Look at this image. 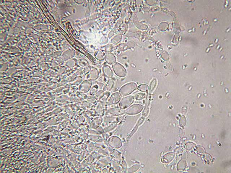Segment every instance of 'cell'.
Listing matches in <instances>:
<instances>
[{
  "label": "cell",
  "mask_w": 231,
  "mask_h": 173,
  "mask_svg": "<svg viewBox=\"0 0 231 173\" xmlns=\"http://www.w3.org/2000/svg\"><path fill=\"white\" fill-rule=\"evenodd\" d=\"M114 71L117 76L120 77H124L126 74V70L123 66L120 64L116 62L112 65Z\"/></svg>",
  "instance_id": "7a4b0ae2"
},
{
  "label": "cell",
  "mask_w": 231,
  "mask_h": 173,
  "mask_svg": "<svg viewBox=\"0 0 231 173\" xmlns=\"http://www.w3.org/2000/svg\"><path fill=\"white\" fill-rule=\"evenodd\" d=\"M143 106L139 104H134L129 107L126 110V112L129 115H133L137 114L140 112L143 109Z\"/></svg>",
  "instance_id": "277c9868"
},
{
  "label": "cell",
  "mask_w": 231,
  "mask_h": 173,
  "mask_svg": "<svg viewBox=\"0 0 231 173\" xmlns=\"http://www.w3.org/2000/svg\"><path fill=\"white\" fill-rule=\"evenodd\" d=\"M134 101V97L132 96H126L120 101L119 106L122 109H125L130 107Z\"/></svg>",
  "instance_id": "3957f363"
},
{
  "label": "cell",
  "mask_w": 231,
  "mask_h": 173,
  "mask_svg": "<svg viewBox=\"0 0 231 173\" xmlns=\"http://www.w3.org/2000/svg\"><path fill=\"white\" fill-rule=\"evenodd\" d=\"M138 89L141 91H145L147 90L148 86L144 84L141 85L138 87Z\"/></svg>",
  "instance_id": "9c48e42d"
},
{
  "label": "cell",
  "mask_w": 231,
  "mask_h": 173,
  "mask_svg": "<svg viewBox=\"0 0 231 173\" xmlns=\"http://www.w3.org/2000/svg\"><path fill=\"white\" fill-rule=\"evenodd\" d=\"M143 94L141 93H138L136 96V99L137 100H141L143 99Z\"/></svg>",
  "instance_id": "30bf717a"
},
{
  "label": "cell",
  "mask_w": 231,
  "mask_h": 173,
  "mask_svg": "<svg viewBox=\"0 0 231 173\" xmlns=\"http://www.w3.org/2000/svg\"><path fill=\"white\" fill-rule=\"evenodd\" d=\"M121 98V96L119 93H115L113 94L108 101V104L109 105H112L118 103L120 101Z\"/></svg>",
  "instance_id": "8992f818"
},
{
  "label": "cell",
  "mask_w": 231,
  "mask_h": 173,
  "mask_svg": "<svg viewBox=\"0 0 231 173\" xmlns=\"http://www.w3.org/2000/svg\"><path fill=\"white\" fill-rule=\"evenodd\" d=\"M104 73L107 76L109 77H111L112 76V73L111 70L109 67H106L104 69Z\"/></svg>",
  "instance_id": "ba28073f"
},
{
  "label": "cell",
  "mask_w": 231,
  "mask_h": 173,
  "mask_svg": "<svg viewBox=\"0 0 231 173\" xmlns=\"http://www.w3.org/2000/svg\"><path fill=\"white\" fill-rule=\"evenodd\" d=\"M109 144L110 146L115 148H119L122 144L121 140L116 136L111 137L109 141Z\"/></svg>",
  "instance_id": "5b68a950"
},
{
  "label": "cell",
  "mask_w": 231,
  "mask_h": 173,
  "mask_svg": "<svg viewBox=\"0 0 231 173\" xmlns=\"http://www.w3.org/2000/svg\"><path fill=\"white\" fill-rule=\"evenodd\" d=\"M106 61L110 64L114 63L115 61V58L113 55L111 53H107L106 56Z\"/></svg>",
  "instance_id": "52a82bcc"
},
{
  "label": "cell",
  "mask_w": 231,
  "mask_h": 173,
  "mask_svg": "<svg viewBox=\"0 0 231 173\" xmlns=\"http://www.w3.org/2000/svg\"><path fill=\"white\" fill-rule=\"evenodd\" d=\"M137 87V85L136 83L133 82L127 83L120 88L119 93L121 96H126L136 90Z\"/></svg>",
  "instance_id": "6da1fadb"
}]
</instances>
